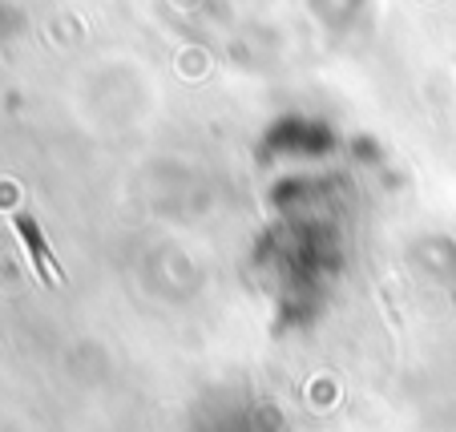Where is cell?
Returning <instances> with one entry per match:
<instances>
[{
    "label": "cell",
    "mask_w": 456,
    "mask_h": 432,
    "mask_svg": "<svg viewBox=\"0 0 456 432\" xmlns=\"http://www.w3.org/2000/svg\"><path fill=\"white\" fill-rule=\"evenodd\" d=\"M12 223H17V234H20V239H25L28 255H33V267H37V275H41L45 283H53V279H61V271H57V263H53V255L45 251L41 226H37L28 215H17V218H12Z\"/></svg>",
    "instance_id": "6da1fadb"
}]
</instances>
